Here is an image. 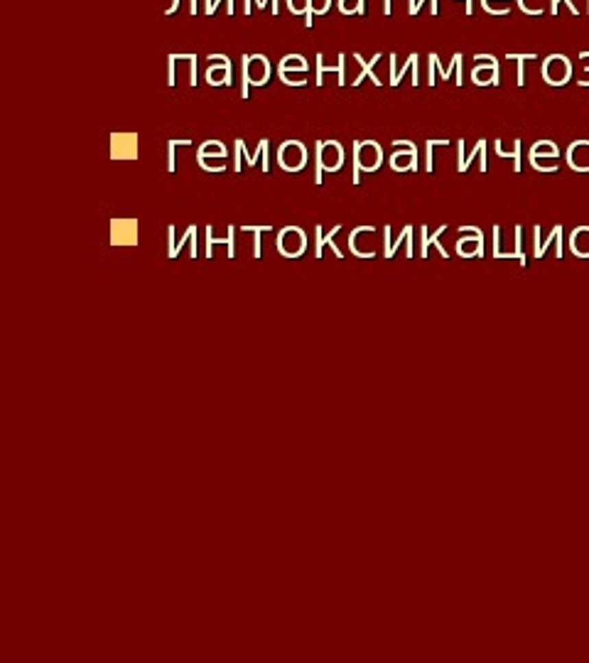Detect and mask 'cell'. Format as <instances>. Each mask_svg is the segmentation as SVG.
Instances as JSON below:
<instances>
[{"instance_id": "1", "label": "cell", "mask_w": 589, "mask_h": 663, "mask_svg": "<svg viewBox=\"0 0 589 663\" xmlns=\"http://www.w3.org/2000/svg\"><path fill=\"white\" fill-rule=\"evenodd\" d=\"M270 77V64L263 54H253V57H243V91L241 94L248 96V84L263 86Z\"/></svg>"}, {"instance_id": "2", "label": "cell", "mask_w": 589, "mask_h": 663, "mask_svg": "<svg viewBox=\"0 0 589 663\" xmlns=\"http://www.w3.org/2000/svg\"><path fill=\"white\" fill-rule=\"evenodd\" d=\"M572 77V64L570 59L562 57V54H550L545 62H542V79L550 84V86H562L567 84Z\"/></svg>"}, {"instance_id": "3", "label": "cell", "mask_w": 589, "mask_h": 663, "mask_svg": "<svg viewBox=\"0 0 589 663\" xmlns=\"http://www.w3.org/2000/svg\"><path fill=\"white\" fill-rule=\"evenodd\" d=\"M138 155V138L135 135H113V158L133 160Z\"/></svg>"}, {"instance_id": "4", "label": "cell", "mask_w": 589, "mask_h": 663, "mask_svg": "<svg viewBox=\"0 0 589 663\" xmlns=\"http://www.w3.org/2000/svg\"><path fill=\"white\" fill-rule=\"evenodd\" d=\"M477 59H486L489 64L486 67H477L474 69V82L479 84V86H484V84H498V64H496V59L489 57V54H479Z\"/></svg>"}, {"instance_id": "5", "label": "cell", "mask_w": 589, "mask_h": 663, "mask_svg": "<svg viewBox=\"0 0 589 663\" xmlns=\"http://www.w3.org/2000/svg\"><path fill=\"white\" fill-rule=\"evenodd\" d=\"M209 84H231V62H219V67H211L206 71Z\"/></svg>"}, {"instance_id": "6", "label": "cell", "mask_w": 589, "mask_h": 663, "mask_svg": "<svg viewBox=\"0 0 589 663\" xmlns=\"http://www.w3.org/2000/svg\"><path fill=\"white\" fill-rule=\"evenodd\" d=\"M572 248H575V253L582 256V258H587L589 256V229L587 226H582V229H577L575 234H572Z\"/></svg>"}, {"instance_id": "7", "label": "cell", "mask_w": 589, "mask_h": 663, "mask_svg": "<svg viewBox=\"0 0 589 663\" xmlns=\"http://www.w3.org/2000/svg\"><path fill=\"white\" fill-rule=\"evenodd\" d=\"M214 243H226L228 258H236V229L234 226L228 229V239H214V236H209V256H211V246H214Z\"/></svg>"}, {"instance_id": "8", "label": "cell", "mask_w": 589, "mask_h": 663, "mask_svg": "<svg viewBox=\"0 0 589 663\" xmlns=\"http://www.w3.org/2000/svg\"><path fill=\"white\" fill-rule=\"evenodd\" d=\"M290 69H298V71H307V62H304L300 54H290V57H285L280 62V71H290Z\"/></svg>"}, {"instance_id": "9", "label": "cell", "mask_w": 589, "mask_h": 663, "mask_svg": "<svg viewBox=\"0 0 589 663\" xmlns=\"http://www.w3.org/2000/svg\"><path fill=\"white\" fill-rule=\"evenodd\" d=\"M339 10L344 15H363V0H339Z\"/></svg>"}, {"instance_id": "10", "label": "cell", "mask_w": 589, "mask_h": 663, "mask_svg": "<svg viewBox=\"0 0 589 663\" xmlns=\"http://www.w3.org/2000/svg\"><path fill=\"white\" fill-rule=\"evenodd\" d=\"M415 67H418V54H410L408 62H405V67H402V69H396V74H393V77H391V84H393V86H398V84H400V79L405 77V71H408V69H415Z\"/></svg>"}, {"instance_id": "11", "label": "cell", "mask_w": 589, "mask_h": 663, "mask_svg": "<svg viewBox=\"0 0 589 663\" xmlns=\"http://www.w3.org/2000/svg\"><path fill=\"white\" fill-rule=\"evenodd\" d=\"M442 231H444V226H442V229L437 231V234H432V236H427V231H425V243H422V256H425V253H427V248H430V243H432V246H437V248H440V253H442L444 258H447V251H444V248L440 246V239H437V236L442 234Z\"/></svg>"}, {"instance_id": "12", "label": "cell", "mask_w": 589, "mask_h": 663, "mask_svg": "<svg viewBox=\"0 0 589 663\" xmlns=\"http://www.w3.org/2000/svg\"><path fill=\"white\" fill-rule=\"evenodd\" d=\"M287 8H290V12H295V15H302V12H309L312 0H287Z\"/></svg>"}, {"instance_id": "13", "label": "cell", "mask_w": 589, "mask_h": 663, "mask_svg": "<svg viewBox=\"0 0 589 663\" xmlns=\"http://www.w3.org/2000/svg\"><path fill=\"white\" fill-rule=\"evenodd\" d=\"M474 241H481V231L474 229ZM459 253L461 256H469V241L461 239L459 241ZM477 256H481V243H477Z\"/></svg>"}, {"instance_id": "14", "label": "cell", "mask_w": 589, "mask_h": 663, "mask_svg": "<svg viewBox=\"0 0 589 663\" xmlns=\"http://www.w3.org/2000/svg\"><path fill=\"white\" fill-rule=\"evenodd\" d=\"M177 145H192V141L182 138V141H172V143H169V162H167V170L169 172H175V147Z\"/></svg>"}, {"instance_id": "15", "label": "cell", "mask_w": 589, "mask_h": 663, "mask_svg": "<svg viewBox=\"0 0 589 663\" xmlns=\"http://www.w3.org/2000/svg\"><path fill=\"white\" fill-rule=\"evenodd\" d=\"M329 5H332V0H312L309 12H312V15H324V12L329 10Z\"/></svg>"}, {"instance_id": "16", "label": "cell", "mask_w": 589, "mask_h": 663, "mask_svg": "<svg viewBox=\"0 0 589 663\" xmlns=\"http://www.w3.org/2000/svg\"><path fill=\"white\" fill-rule=\"evenodd\" d=\"M452 64H455V69H461V54H455V57H452ZM449 71H452V67L442 71V79H449ZM457 84H461V71H457Z\"/></svg>"}, {"instance_id": "17", "label": "cell", "mask_w": 589, "mask_h": 663, "mask_svg": "<svg viewBox=\"0 0 589 663\" xmlns=\"http://www.w3.org/2000/svg\"><path fill=\"white\" fill-rule=\"evenodd\" d=\"M245 231H253V234H256V248H253V251H256V258H261V234H263V231H265V226H261V229H253V226H245Z\"/></svg>"}, {"instance_id": "18", "label": "cell", "mask_w": 589, "mask_h": 663, "mask_svg": "<svg viewBox=\"0 0 589 663\" xmlns=\"http://www.w3.org/2000/svg\"><path fill=\"white\" fill-rule=\"evenodd\" d=\"M565 3H567V5H570V10L572 12H575V15H577V8H575V5H572V3H570V0H565ZM557 5H560V0H553V3H550V12H553V15H557Z\"/></svg>"}, {"instance_id": "19", "label": "cell", "mask_w": 589, "mask_h": 663, "mask_svg": "<svg viewBox=\"0 0 589 663\" xmlns=\"http://www.w3.org/2000/svg\"><path fill=\"white\" fill-rule=\"evenodd\" d=\"M194 234H197V229H194V226H192V229L187 231V239H192ZM180 248H182V243H177V246H172V248H169V258H175V256H177V251H180Z\"/></svg>"}, {"instance_id": "20", "label": "cell", "mask_w": 589, "mask_h": 663, "mask_svg": "<svg viewBox=\"0 0 589 663\" xmlns=\"http://www.w3.org/2000/svg\"><path fill=\"white\" fill-rule=\"evenodd\" d=\"M265 147H268V143L261 141V145H258V155L265 153ZM248 165H256V155H248Z\"/></svg>"}, {"instance_id": "21", "label": "cell", "mask_w": 589, "mask_h": 663, "mask_svg": "<svg viewBox=\"0 0 589 663\" xmlns=\"http://www.w3.org/2000/svg\"><path fill=\"white\" fill-rule=\"evenodd\" d=\"M221 0H209V5H206V15H214V8L219 5Z\"/></svg>"}, {"instance_id": "22", "label": "cell", "mask_w": 589, "mask_h": 663, "mask_svg": "<svg viewBox=\"0 0 589 663\" xmlns=\"http://www.w3.org/2000/svg\"><path fill=\"white\" fill-rule=\"evenodd\" d=\"M422 3H425V0H418V3H415L413 8H408L410 15H418V12H420V5H422Z\"/></svg>"}, {"instance_id": "23", "label": "cell", "mask_w": 589, "mask_h": 663, "mask_svg": "<svg viewBox=\"0 0 589 663\" xmlns=\"http://www.w3.org/2000/svg\"><path fill=\"white\" fill-rule=\"evenodd\" d=\"M383 12L385 15H391V0H383Z\"/></svg>"}, {"instance_id": "24", "label": "cell", "mask_w": 589, "mask_h": 663, "mask_svg": "<svg viewBox=\"0 0 589 663\" xmlns=\"http://www.w3.org/2000/svg\"><path fill=\"white\" fill-rule=\"evenodd\" d=\"M467 15H472V0H467Z\"/></svg>"}, {"instance_id": "25", "label": "cell", "mask_w": 589, "mask_h": 663, "mask_svg": "<svg viewBox=\"0 0 589 663\" xmlns=\"http://www.w3.org/2000/svg\"><path fill=\"white\" fill-rule=\"evenodd\" d=\"M481 3H494V0H481Z\"/></svg>"}]
</instances>
